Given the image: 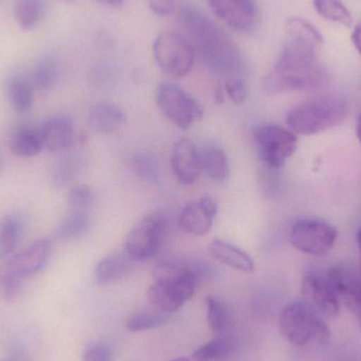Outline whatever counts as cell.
Segmentation results:
<instances>
[{
    "label": "cell",
    "instance_id": "6da1fadb",
    "mask_svg": "<svg viewBox=\"0 0 361 361\" xmlns=\"http://www.w3.org/2000/svg\"><path fill=\"white\" fill-rule=\"evenodd\" d=\"M178 20L195 55L212 74L226 80L241 78L246 63L239 47L222 27L195 6H183Z\"/></svg>",
    "mask_w": 361,
    "mask_h": 361
},
{
    "label": "cell",
    "instance_id": "7a4b0ae2",
    "mask_svg": "<svg viewBox=\"0 0 361 361\" xmlns=\"http://www.w3.org/2000/svg\"><path fill=\"white\" fill-rule=\"evenodd\" d=\"M326 68L318 61L315 48L288 38L275 65L263 80L269 94L315 90L328 82Z\"/></svg>",
    "mask_w": 361,
    "mask_h": 361
},
{
    "label": "cell",
    "instance_id": "3957f363",
    "mask_svg": "<svg viewBox=\"0 0 361 361\" xmlns=\"http://www.w3.org/2000/svg\"><path fill=\"white\" fill-rule=\"evenodd\" d=\"M216 269L199 261H166L154 271L148 290L150 302L165 313H173L195 296L197 286L214 279Z\"/></svg>",
    "mask_w": 361,
    "mask_h": 361
},
{
    "label": "cell",
    "instance_id": "277c9868",
    "mask_svg": "<svg viewBox=\"0 0 361 361\" xmlns=\"http://www.w3.org/2000/svg\"><path fill=\"white\" fill-rule=\"evenodd\" d=\"M348 114L349 104L345 97L324 95L290 109L286 116V124L295 135H318L338 126Z\"/></svg>",
    "mask_w": 361,
    "mask_h": 361
},
{
    "label": "cell",
    "instance_id": "5b68a950",
    "mask_svg": "<svg viewBox=\"0 0 361 361\" xmlns=\"http://www.w3.org/2000/svg\"><path fill=\"white\" fill-rule=\"evenodd\" d=\"M322 317L305 300L290 303L280 313V332L296 347H305L311 343L326 345L330 338V330Z\"/></svg>",
    "mask_w": 361,
    "mask_h": 361
},
{
    "label": "cell",
    "instance_id": "8992f818",
    "mask_svg": "<svg viewBox=\"0 0 361 361\" xmlns=\"http://www.w3.org/2000/svg\"><path fill=\"white\" fill-rule=\"evenodd\" d=\"M152 51L159 67L176 78L188 75L197 57L192 44L179 32L161 33L154 40Z\"/></svg>",
    "mask_w": 361,
    "mask_h": 361
},
{
    "label": "cell",
    "instance_id": "52a82bcc",
    "mask_svg": "<svg viewBox=\"0 0 361 361\" xmlns=\"http://www.w3.org/2000/svg\"><path fill=\"white\" fill-rule=\"evenodd\" d=\"M156 101L165 118L183 130L203 118L204 109L201 104L179 85L161 84L157 90Z\"/></svg>",
    "mask_w": 361,
    "mask_h": 361
},
{
    "label": "cell",
    "instance_id": "ba28073f",
    "mask_svg": "<svg viewBox=\"0 0 361 361\" xmlns=\"http://www.w3.org/2000/svg\"><path fill=\"white\" fill-rule=\"evenodd\" d=\"M254 141L261 160L271 169L283 166L298 145V140L293 131L274 124L256 127Z\"/></svg>",
    "mask_w": 361,
    "mask_h": 361
},
{
    "label": "cell",
    "instance_id": "9c48e42d",
    "mask_svg": "<svg viewBox=\"0 0 361 361\" xmlns=\"http://www.w3.org/2000/svg\"><path fill=\"white\" fill-rule=\"evenodd\" d=\"M169 223L160 214L144 216L133 226L126 240V255L135 262L152 258L160 250Z\"/></svg>",
    "mask_w": 361,
    "mask_h": 361
},
{
    "label": "cell",
    "instance_id": "30bf717a",
    "mask_svg": "<svg viewBox=\"0 0 361 361\" xmlns=\"http://www.w3.org/2000/svg\"><path fill=\"white\" fill-rule=\"evenodd\" d=\"M338 231L334 225L322 219H301L293 225L290 243L299 252L311 256L328 254L336 242Z\"/></svg>",
    "mask_w": 361,
    "mask_h": 361
},
{
    "label": "cell",
    "instance_id": "8fae6325",
    "mask_svg": "<svg viewBox=\"0 0 361 361\" xmlns=\"http://www.w3.org/2000/svg\"><path fill=\"white\" fill-rule=\"evenodd\" d=\"M301 293L305 302L324 317L332 318L338 314L341 301L328 277L307 274L301 283Z\"/></svg>",
    "mask_w": 361,
    "mask_h": 361
},
{
    "label": "cell",
    "instance_id": "7c38bea8",
    "mask_svg": "<svg viewBox=\"0 0 361 361\" xmlns=\"http://www.w3.org/2000/svg\"><path fill=\"white\" fill-rule=\"evenodd\" d=\"M212 12L225 25L238 32H248L256 25L255 0H207Z\"/></svg>",
    "mask_w": 361,
    "mask_h": 361
},
{
    "label": "cell",
    "instance_id": "4fadbf2b",
    "mask_svg": "<svg viewBox=\"0 0 361 361\" xmlns=\"http://www.w3.org/2000/svg\"><path fill=\"white\" fill-rule=\"evenodd\" d=\"M218 206L212 197H204L187 204L179 216L180 228L189 235H207L214 225Z\"/></svg>",
    "mask_w": 361,
    "mask_h": 361
},
{
    "label": "cell",
    "instance_id": "5bb4252c",
    "mask_svg": "<svg viewBox=\"0 0 361 361\" xmlns=\"http://www.w3.org/2000/svg\"><path fill=\"white\" fill-rule=\"evenodd\" d=\"M171 164L178 182L183 185L193 184L202 173L199 147L190 140L176 142L171 150Z\"/></svg>",
    "mask_w": 361,
    "mask_h": 361
},
{
    "label": "cell",
    "instance_id": "9a60e30c",
    "mask_svg": "<svg viewBox=\"0 0 361 361\" xmlns=\"http://www.w3.org/2000/svg\"><path fill=\"white\" fill-rule=\"evenodd\" d=\"M328 278L338 296L348 309L360 316L361 313V277L351 269L343 267H335L330 269Z\"/></svg>",
    "mask_w": 361,
    "mask_h": 361
},
{
    "label": "cell",
    "instance_id": "2e32d148",
    "mask_svg": "<svg viewBox=\"0 0 361 361\" xmlns=\"http://www.w3.org/2000/svg\"><path fill=\"white\" fill-rule=\"evenodd\" d=\"M44 147L51 152L69 149L75 141L73 122L69 116L59 114L49 118L40 129Z\"/></svg>",
    "mask_w": 361,
    "mask_h": 361
},
{
    "label": "cell",
    "instance_id": "e0dca14e",
    "mask_svg": "<svg viewBox=\"0 0 361 361\" xmlns=\"http://www.w3.org/2000/svg\"><path fill=\"white\" fill-rule=\"evenodd\" d=\"M52 250V243L48 239H40L25 248L23 252L11 257L8 260L25 278L31 277L48 262Z\"/></svg>",
    "mask_w": 361,
    "mask_h": 361
},
{
    "label": "cell",
    "instance_id": "ac0fdd59",
    "mask_svg": "<svg viewBox=\"0 0 361 361\" xmlns=\"http://www.w3.org/2000/svg\"><path fill=\"white\" fill-rule=\"evenodd\" d=\"M127 118L122 108L116 104L101 102L91 108L89 124L101 135H112L126 124Z\"/></svg>",
    "mask_w": 361,
    "mask_h": 361
},
{
    "label": "cell",
    "instance_id": "d6986e66",
    "mask_svg": "<svg viewBox=\"0 0 361 361\" xmlns=\"http://www.w3.org/2000/svg\"><path fill=\"white\" fill-rule=\"evenodd\" d=\"M133 259L126 254H114L105 257L97 263L95 279L99 286L116 283L128 277L133 271Z\"/></svg>",
    "mask_w": 361,
    "mask_h": 361
},
{
    "label": "cell",
    "instance_id": "ffe728a7",
    "mask_svg": "<svg viewBox=\"0 0 361 361\" xmlns=\"http://www.w3.org/2000/svg\"><path fill=\"white\" fill-rule=\"evenodd\" d=\"M209 252L212 258L231 269L244 273L255 271V263L250 255L228 242L214 240L209 244Z\"/></svg>",
    "mask_w": 361,
    "mask_h": 361
},
{
    "label": "cell",
    "instance_id": "44dd1931",
    "mask_svg": "<svg viewBox=\"0 0 361 361\" xmlns=\"http://www.w3.org/2000/svg\"><path fill=\"white\" fill-rule=\"evenodd\" d=\"M202 171L214 182L223 183L228 180L231 169L227 154L222 148L206 145L199 148Z\"/></svg>",
    "mask_w": 361,
    "mask_h": 361
},
{
    "label": "cell",
    "instance_id": "7402d4cb",
    "mask_svg": "<svg viewBox=\"0 0 361 361\" xmlns=\"http://www.w3.org/2000/svg\"><path fill=\"white\" fill-rule=\"evenodd\" d=\"M44 148L40 130L32 127L23 126L17 128L11 139V150L20 158H32L37 156Z\"/></svg>",
    "mask_w": 361,
    "mask_h": 361
},
{
    "label": "cell",
    "instance_id": "603a6c76",
    "mask_svg": "<svg viewBox=\"0 0 361 361\" xmlns=\"http://www.w3.org/2000/svg\"><path fill=\"white\" fill-rule=\"evenodd\" d=\"M91 220L89 214L84 210H74L67 214L59 225L56 237L61 241L69 242L80 239L88 233Z\"/></svg>",
    "mask_w": 361,
    "mask_h": 361
},
{
    "label": "cell",
    "instance_id": "cb8c5ba5",
    "mask_svg": "<svg viewBox=\"0 0 361 361\" xmlns=\"http://www.w3.org/2000/svg\"><path fill=\"white\" fill-rule=\"evenodd\" d=\"M6 95L15 111L25 114L33 106V91L31 85L20 76H12L6 82Z\"/></svg>",
    "mask_w": 361,
    "mask_h": 361
},
{
    "label": "cell",
    "instance_id": "d4e9b609",
    "mask_svg": "<svg viewBox=\"0 0 361 361\" xmlns=\"http://www.w3.org/2000/svg\"><path fill=\"white\" fill-rule=\"evenodd\" d=\"M235 343L231 337L222 335L214 337L193 352L192 358L197 361H224L235 351Z\"/></svg>",
    "mask_w": 361,
    "mask_h": 361
},
{
    "label": "cell",
    "instance_id": "484cf974",
    "mask_svg": "<svg viewBox=\"0 0 361 361\" xmlns=\"http://www.w3.org/2000/svg\"><path fill=\"white\" fill-rule=\"evenodd\" d=\"M286 30L290 39L301 42L307 46L316 48L324 44V36L313 25L300 18V17H290L286 23Z\"/></svg>",
    "mask_w": 361,
    "mask_h": 361
},
{
    "label": "cell",
    "instance_id": "4316f807",
    "mask_svg": "<svg viewBox=\"0 0 361 361\" xmlns=\"http://www.w3.org/2000/svg\"><path fill=\"white\" fill-rule=\"evenodd\" d=\"M25 279L10 260L6 261L0 267V298L6 302L16 300Z\"/></svg>",
    "mask_w": 361,
    "mask_h": 361
},
{
    "label": "cell",
    "instance_id": "83f0119b",
    "mask_svg": "<svg viewBox=\"0 0 361 361\" xmlns=\"http://www.w3.org/2000/svg\"><path fill=\"white\" fill-rule=\"evenodd\" d=\"M44 6L42 0H17L14 14L21 29L30 31L42 20Z\"/></svg>",
    "mask_w": 361,
    "mask_h": 361
},
{
    "label": "cell",
    "instance_id": "f1b7e54d",
    "mask_svg": "<svg viewBox=\"0 0 361 361\" xmlns=\"http://www.w3.org/2000/svg\"><path fill=\"white\" fill-rule=\"evenodd\" d=\"M206 303H207V319L210 331L216 336L225 335L229 326L228 307L222 299L216 296L207 297Z\"/></svg>",
    "mask_w": 361,
    "mask_h": 361
},
{
    "label": "cell",
    "instance_id": "f546056e",
    "mask_svg": "<svg viewBox=\"0 0 361 361\" xmlns=\"http://www.w3.org/2000/svg\"><path fill=\"white\" fill-rule=\"evenodd\" d=\"M313 6L316 12L326 20L341 23L345 27L353 25V16L341 0H313Z\"/></svg>",
    "mask_w": 361,
    "mask_h": 361
},
{
    "label": "cell",
    "instance_id": "4dcf8cb0",
    "mask_svg": "<svg viewBox=\"0 0 361 361\" xmlns=\"http://www.w3.org/2000/svg\"><path fill=\"white\" fill-rule=\"evenodd\" d=\"M59 68L53 59H44L37 63L33 71L32 82L36 90L48 92L54 88L59 82Z\"/></svg>",
    "mask_w": 361,
    "mask_h": 361
},
{
    "label": "cell",
    "instance_id": "1f68e13d",
    "mask_svg": "<svg viewBox=\"0 0 361 361\" xmlns=\"http://www.w3.org/2000/svg\"><path fill=\"white\" fill-rule=\"evenodd\" d=\"M21 235V222L16 216H6L0 221V260L14 252Z\"/></svg>",
    "mask_w": 361,
    "mask_h": 361
},
{
    "label": "cell",
    "instance_id": "d6a6232c",
    "mask_svg": "<svg viewBox=\"0 0 361 361\" xmlns=\"http://www.w3.org/2000/svg\"><path fill=\"white\" fill-rule=\"evenodd\" d=\"M169 322V316L164 313H135L127 320V329L130 332L137 333L143 331L154 330L160 328Z\"/></svg>",
    "mask_w": 361,
    "mask_h": 361
},
{
    "label": "cell",
    "instance_id": "836d02e7",
    "mask_svg": "<svg viewBox=\"0 0 361 361\" xmlns=\"http://www.w3.org/2000/svg\"><path fill=\"white\" fill-rule=\"evenodd\" d=\"M133 166L135 173L147 182L158 185L161 182L160 169L157 159L147 152L137 154L133 158Z\"/></svg>",
    "mask_w": 361,
    "mask_h": 361
},
{
    "label": "cell",
    "instance_id": "e575fe53",
    "mask_svg": "<svg viewBox=\"0 0 361 361\" xmlns=\"http://www.w3.org/2000/svg\"><path fill=\"white\" fill-rule=\"evenodd\" d=\"M94 193L87 185H76L68 193V203L74 210H84L93 205Z\"/></svg>",
    "mask_w": 361,
    "mask_h": 361
},
{
    "label": "cell",
    "instance_id": "d590c367",
    "mask_svg": "<svg viewBox=\"0 0 361 361\" xmlns=\"http://www.w3.org/2000/svg\"><path fill=\"white\" fill-rule=\"evenodd\" d=\"M224 91L227 97L237 105L243 104L248 97L247 86L242 78H233L225 80Z\"/></svg>",
    "mask_w": 361,
    "mask_h": 361
},
{
    "label": "cell",
    "instance_id": "8d00e7d4",
    "mask_svg": "<svg viewBox=\"0 0 361 361\" xmlns=\"http://www.w3.org/2000/svg\"><path fill=\"white\" fill-rule=\"evenodd\" d=\"M76 171V162L72 159H65L61 161L54 171L55 184L57 186H66L73 180Z\"/></svg>",
    "mask_w": 361,
    "mask_h": 361
},
{
    "label": "cell",
    "instance_id": "74e56055",
    "mask_svg": "<svg viewBox=\"0 0 361 361\" xmlns=\"http://www.w3.org/2000/svg\"><path fill=\"white\" fill-rule=\"evenodd\" d=\"M112 351L108 345H97L85 353L82 361H111Z\"/></svg>",
    "mask_w": 361,
    "mask_h": 361
},
{
    "label": "cell",
    "instance_id": "f35d334b",
    "mask_svg": "<svg viewBox=\"0 0 361 361\" xmlns=\"http://www.w3.org/2000/svg\"><path fill=\"white\" fill-rule=\"evenodd\" d=\"M149 6L154 14L167 16L175 10L176 0H149Z\"/></svg>",
    "mask_w": 361,
    "mask_h": 361
},
{
    "label": "cell",
    "instance_id": "ab89813d",
    "mask_svg": "<svg viewBox=\"0 0 361 361\" xmlns=\"http://www.w3.org/2000/svg\"><path fill=\"white\" fill-rule=\"evenodd\" d=\"M352 42L361 55V23L354 27L353 33H352Z\"/></svg>",
    "mask_w": 361,
    "mask_h": 361
},
{
    "label": "cell",
    "instance_id": "60d3db41",
    "mask_svg": "<svg viewBox=\"0 0 361 361\" xmlns=\"http://www.w3.org/2000/svg\"><path fill=\"white\" fill-rule=\"evenodd\" d=\"M94 1L110 8H120L124 4L125 0H94Z\"/></svg>",
    "mask_w": 361,
    "mask_h": 361
},
{
    "label": "cell",
    "instance_id": "b9f144b4",
    "mask_svg": "<svg viewBox=\"0 0 361 361\" xmlns=\"http://www.w3.org/2000/svg\"><path fill=\"white\" fill-rule=\"evenodd\" d=\"M339 361H361L360 354H349Z\"/></svg>",
    "mask_w": 361,
    "mask_h": 361
},
{
    "label": "cell",
    "instance_id": "7bdbcfd3",
    "mask_svg": "<svg viewBox=\"0 0 361 361\" xmlns=\"http://www.w3.org/2000/svg\"><path fill=\"white\" fill-rule=\"evenodd\" d=\"M356 135H357L358 141L361 144V112L357 118V123H356Z\"/></svg>",
    "mask_w": 361,
    "mask_h": 361
},
{
    "label": "cell",
    "instance_id": "ee69618b",
    "mask_svg": "<svg viewBox=\"0 0 361 361\" xmlns=\"http://www.w3.org/2000/svg\"><path fill=\"white\" fill-rule=\"evenodd\" d=\"M356 240H357L358 247H360V275L361 277V228L358 231L357 235H356Z\"/></svg>",
    "mask_w": 361,
    "mask_h": 361
},
{
    "label": "cell",
    "instance_id": "f6af8a7d",
    "mask_svg": "<svg viewBox=\"0 0 361 361\" xmlns=\"http://www.w3.org/2000/svg\"><path fill=\"white\" fill-rule=\"evenodd\" d=\"M171 361H197V360H193V358H192V360H191V358H188V357H179V358H176V360H173Z\"/></svg>",
    "mask_w": 361,
    "mask_h": 361
},
{
    "label": "cell",
    "instance_id": "bcb514c9",
    "mask_svg": "<svg viewBox=\"0 0 361 361\" xmlns=\"http://www.w3.org/2000/svg\"><path fill=\"white\" fill-rule=\"evenodd\" d=\"M63 1L67 2V4H73L75 0H63Z\"/></svg>",
    "mask_w": 361,
    "mask_h": 361
},
{
    "label": "cell",
    "instance_id": "7dc6e473",
    "mask_svg": "<svg viewBox=\"0 0 361 361\" xmlns=\"http://www.w3.org/2000/svg\"><path fill=\"white\" fill-rule=\"evenodd\" d=\"M358 318H360V326H361V313H360V316H358Z\"/></svg>",
    "mask_w": 361,
    "mask_h": 361
},
{
    "label": "cell",
    "instance_id": "c3c4849f",
    "mask_svg": "<svg viewBox=\"0 0 361 361\" xmlns=\"http://www.w3.org/2000/svg\"><path fill=\"white\" fill-rule=\"evenodd\" d=\"M0 361H11V360H0Z\"/></svg>",
    "mask_w": 361,
    "mask_h": 361
}]
</instances>
